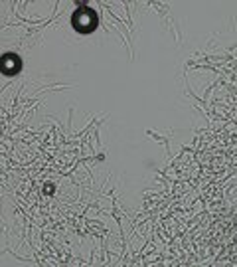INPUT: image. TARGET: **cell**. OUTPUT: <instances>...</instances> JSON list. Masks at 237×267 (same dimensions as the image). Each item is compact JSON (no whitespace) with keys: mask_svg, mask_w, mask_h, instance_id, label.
Masks as SVG:
<instances>
[{"mask_svg":"<svg viewBox=\"0 0 237 267\" xmlns=\"http://www.w3.org/2000/svg\"><path fill=\"white\" fill-rule=\"evenodd\" d=\"M95 26H97V16L91 10L83 8V10H77L73 14V28L75 30H79V32H91Z\"/></svg>","mask_w":237,"mask_h":267,"instance_id":"1","label":"cell"}]
</instances>
